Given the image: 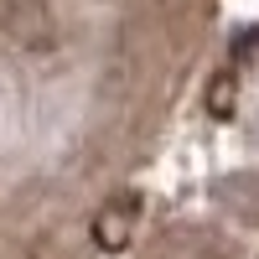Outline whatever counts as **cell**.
<instances>
[{"label":"cell","mask_w":259,"mask_h":259,"mask_svg":"<svg viewBox=\"0 0 259 259\" xmlns=\"http://www.w3.org/2000/svg\"><path fill=\"white\" fill-rule=\"evenodd\" d=\"M130 218H135V202H124L119 212H114V207H104V212H99V223H94L99 244H104V249H119V244H124V233H130Z\"/></svg>","instance_id":"6da1fadb"}]
</instances>
